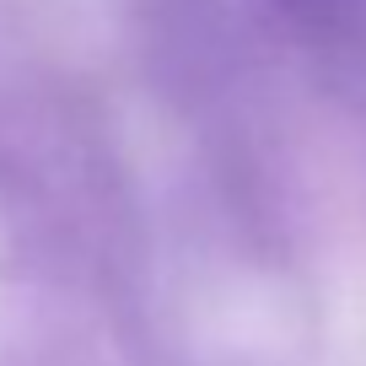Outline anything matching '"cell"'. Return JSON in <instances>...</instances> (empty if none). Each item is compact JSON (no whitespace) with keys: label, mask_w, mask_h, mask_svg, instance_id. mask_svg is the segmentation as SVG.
<instances>
[{"label":"cell","mask_w":366,"mask_h":366,"mask_svg":"<svg viewBox=\"0 0 366 366\" xmlns=\"http://www.w3.org/2000/svg\"><path fill=\"white\" fill-rule=\"evenodd\" d=\"M291 16H302V22H334V16L345 11V0H280Z\"/></svg>","instance_id":"1"}]
</instances>
